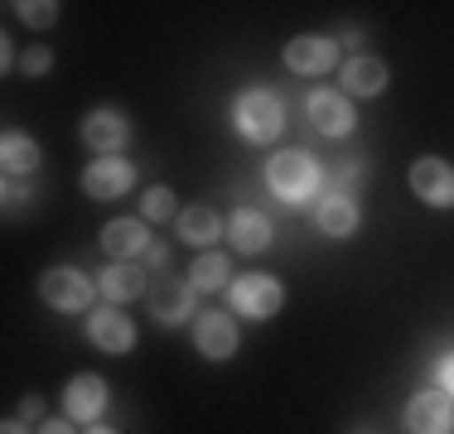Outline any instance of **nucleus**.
<instances>
[{"instance_id": "8", "label": "nucleus", "mask_w": 454, "mask_h": 434, "mask_svg": "<svg viewBox=\"0 0 454 434\" xmlns=\"http://www.w3.org/2000/svg\"><path fill=\"white\" fill-rule=\"evenodd\" d=\"M193 347H199L208 362H227L237 353V323L223 309H203L193 319Z\"/></svg>"}, {"instance_id": "21", "label": "nucleus", "mask_w": 454, "mask_h": 434, "mask_svg": "<svg viewBox=\"0 0 454 434\" xmlns=\"http://www.w3.org/2000/svg\"><path fill=\"white\" fill-rule=\"evenodd\" d=\"M0 165H5V179H20V174H35L39 169V145L20 130H5L0 140Z\"/></svg>"}, {"instance_id": "17", "label": "nucleus", "mask_w": 454, "mask_h": 434, "mask_svg": "<svg viewBox=\"0 0 454 434\" xmlns=\"http://www.w3.org/2000/svg\"><path fill=\"white\" fill-rule=\"evenodd\" d=\"M227 236H232V246L242 256H256L271 246V222H266L256 208H237L232 217H227Z\"/></svg>"}, {"instance_id": "11", "label": "nucleus", "mask_w": 454, "mask_h": 434, "mask_svg": "<svg viewBox=\"0 0 454 434\" xmlns=\"http://www.w3.org/2000/svg\"><path fill=\"white\" fill-rule=\"evenodd\" d=\"M82 140H88L97 155H116V150L131 140V121H126L116 106H97V112L82 116Z\"/></svg>"}, {"instance_id": "3", "label": "nucleus", "mask_w": 454, "mask_h": 434, "mask_svg": "<svg viewBox=\"0 0 454 434\" xmlns=\"http://www.w3.org/2000/svg\"><path fill=\"white\" fill-rule=\"evenodd\" d=\"M227 304H232V314H242V319H276L280 304H286V285H280L276 275H242L227 285Z\"/></svg>"}, {"instance_id": "7", "label": "nucleus", "mask_w": 454, "mask_h": 434, "mask_svg": "<svg viewBox=\"0 0 454 434\" xmlns=\"http://www.w3.org/2000/svg\"><path fill=\"white\" fill-rule=\"evenodd\" d=\"M131 183H136V165L121 155H97L82 169V193L88 198H121V193H131Z\"/></svg>"}, {"instance_id": "29", "label": "nucleus", "mask_w": 454, "mask_h": 434, "mask_svg": "<svg viewBox=\"0 0 454 434\" xmlns=\"http://www.w3.org/2000/svg\"><path fill=\"white\" fill-rule=\"evenodd\" d=\"M0 434H29V430H25V420H5V425H0Z\"/></svg>"}, {"instance_id": "9", "label": "nucleus", "mask_w": 454, "mask_h": 434, "mask_svg": "<svg viewBox=\"0 0 454 434\" xmlns=\"http://www.w3.org/2000/svg\"><path fill=\"white\" fill-rule=\"evenodd\" d=\"M309 126L319 130V136H348L353 126H358V116H353V102L343 92H333V87H319V92H309Z\"/></svg>"}, {"instance_id": "28", "label": "nucleus", "mask_w": 454, "mask_h": 434, "mask_svg": "<svg viewBox=\"0 0 454 434\" xmlns=\"http://www.w3.org/2000/svg\"><path fill=\"white\" fill-rule=\"evenodd\" d=\"M39 434H73V420H44Z\"/></svg>"}, {"instance_id": "23", "label": "nucleus", "mask_w": 454, "mask_h": 434, "mask_svg": "<svg viewBox=\"0 0 454 434\" xmlns=\"http://www.w3.org/2000/svg\"><path fill=\"white\" fill-rule=\"evenodd\" d=\"M140 213H145V222H179V213H175V189H165V183L145 189Z\"/></svg>"}, {"instance_id": "5", "label": "nucleus", "mask_w": 454, "mask_h": 434, "mask_svg": "<svg viewBox=\"0 0 454 434\" xmlns=\"http://www.w3.org/2000/svg\"><path fill=\"white\" fill-rule=\"evenodd\" d=\"M411 193L426 208H454V165H445L440 155H420L411 165Z\"/></svg>"}, {"instance_id": "19", "label": "nucleus", "mask_w": 454, "mask_h": 434, "mask_svg": "<svg viewBox=\"0 0 454 434\" xmlns=\"http://www.w3.org/2000/svg\"><path fill=\"white\" fill-rule=\"evenodd\" d=\"M343 87H348L353 97H377V92H387V63L372 58V53L348 58V63H343Z\"/></svg>"}, {"instance_id": "2", "label": "nucleus", "mask_w": 454, "mask_h": 434, "mask_svg": "<svg viewBox=\"0 0 454 434\" xmlns=\"http://www.w3.org/2000/svg\"><path fill=\"white\" fill-rule=\"evenodd\" d=\"M266 189L286 203L315 198V189H319L315 155H305V150H280V155H271V165H266Z\"/></svg>"}, {"instance_id": "20", "label": "nucleus", "mask_w": 454, "mask_h": 434, "mask_svg": "<svg viewBox=\"0 0 454 434\" xmlns=\"http://www.w3.org/2000/svg\"><path fill=\"white\" fill-rule=\"evenodd\" d=\"M179 236L189 246H208V242H218L223 236V217L208 208V203H193V208H184V217H179Z\"/></svg>"}, {"instance_id": "1", "label": "nucleus", "mask_w": 454, "mask_h": 434, "mask_svg": "<svg viewBox=\"0 0 454 434\" xmlns=\"http://www.w3.org/2000/svg\"><path fill=\"white\" fill-rule=\"evenodd\" d=\"M232 121H237V130H242V140L266 145V140H276L280 126H286V106H280V97L266 92V87H247V92L232 102Z\"/></svg>"}, {"instance_id": "14", "label": "nucleus", "mask_w": 454, "mask_h": 434, "mask_svg": "<svg viewBox=\"0 0 454 434\" xmlns=\"http://www.w3.org/2000/svg\"><path fill=\"white\" fill-rule=\"evenodd\" d=\"M333 63H339V43L333 39H324V35H300V39H290L286 43V68L290 73H329Z\"/></svg>"}, {"instance_id": "4", "label": "nucleus", "mask_w": 454, "mask_h": 434, "mask_svg": "<svg viewBox=\"0 0 454 434\" xmlns=\"http://www.w3.org/2000/svg\"><path fill=\"white\" fill-rule=\"evenodd\" d=\"M39 295H44L49 309H63V314H78L92 304V280L82 275L78 266H49L39 275Z\"/></svg>"}, {"instance_id": "25", "label": "nucleus", "mask_w": 454, "mask_h": 434, "mask_svg": "<svg viewBox=\"0 0 454 434\" xmlns=\"http://www.w3.org/2000/svg\"><path fill=\"white\" fill-rule=\"evenodd\" d=\"M49 68H53V49H44V43L20 53V73H25V78H39V73H49Z\"/></svg>"}, {"instance_id": "26", "label": "nucleus", "mask_w": 454, "mask_h": 434, "mask_svg": "<svg viewBox=\"0 0 454 434\" xmlns=\"http://www.w3.org/2000/svg\"><path fill=\"white\" fill-rule=\"evenodd\" d=\"M39 415H44V400H39V396L20 400V420H39Z\"/></svg>"}, {"instance_id": "27", "label": "nucleus", "mask_w": 454, "mask_h": 434, "mask_svg": "<svg viewBox=\"0 0 454 434\" xmlns=\"http://www.w3.org/2000/svg\"><path fill=\"white\" fill-rule=\"evenodd\" d=\"M440 386H445V396H454V353L440 362Z\"/></svg>"}, {"instance_id": "6", "label": "nucleus", "mask_w": 454, "mask_h": 434, "mask_svg": "<svg viewBox=\"0 0 454 434\" xmlns=\"http://www.w3.org/2000/svg\"><path fill=\"white\" fill-rule=\"evenodd\" d=\"M402 425L406 434H450L454 425V406L445 391H416L402 410Z\"/></svg>"}, {"instance_id": "13", "label": "nucleus", "mask_w": 454, "mask_h": 434, "mask_svg": "<svg viewBox=\"0 0 454 434\" xmlns=\"http://www.w3.org/2000/svg\"><path fill=\"white\" fill-rule=\"evenodd\" d=\"M88 338L102 347V353H131L136 347V323L126 319L116 304H102V309H92V319H88Z\"/></svg>"}, {"instance_id": "15", "label": "nucleus", "mask_w": 454, "mask_h": 434, "mask_svg": "<svg viewBox=\"0 0 454 434\" xmlns=\"http://www.w3.org/2000/svg\"><path fill=\"white\" fill-rule=\"evenodd\" d=\"M150 314H155V323H165V329L193 319V285H184V280H160V285H150Z\"/></svg>"}, {"instance_id": "18", "label": "nucleus", "mask_w": 454, "mask_h": 434, "mask_svg": "<svg viewBox=\"0 0 454 434\" xmlns=\"http://www.w3.org/2000/svg\"><path fill=\"white\" fill-rule=\"evenodd\" d=\"M315 222H319V232L324 236H353L358 232V203L348 198V193H329V198L315 208Z\"/></svg>"}, {"instance_id": "22", "label": "nucleus", "mask_w": 454, "mask_h": 434, "mask_svg": "<svg viewBox=\"0 0 454 434\" xmlns=\"http://www.w3.org/2000/svg\"><path fill=\"white\" fill-rule=\"evenodd\" d=\"M227 280H232V266H227V256L223 252H203V256H193V266H189V285L193 290H203V295H213V290H223Z\"/></svg>"}, {"instance_id": "16", "label": "nucleus", "mask_w": 454, "mask_h": 434, "mask_svg": "<svg viewBox=\"0 0 454 434\" xmlns=\"http://www.w3.org/2000/svg\"><path fill=\"white\" fill-rule=\"evenodd\" d=\"M97 290H102L112 304H131L145 295V270L136 260H106V270L97 275Z\"/></svg>"}, {"instance_id": "10", "label": "nucleus", "mask_w": 454, "mask_h": 434, "mask_svg": "<svg viewBox=\"0 0 454 434\" xmlns=\"http://www.w3.org/2000/svg\"><path fill=\"white\" fill-rule=\"evenodd\" d=\"M106 400H112V391H106L102 376H97V372H78L68 382V391H63V415L92 425V420L106 410Z\"/></svg>"}, {"instance_id": "30", "label": "nucleus", "mask_w": 454, "mask_h": 434, "mask_svg": "<svg viewBox=\"0 0 454 434\" xmlns=\"http://www.w3.org/2000/svg\"><path fill=\"white\" fill-rule=\"evenodd\" d=\"M88 434H116V430H106V425H92Z\"/></svg>"}, {"instance_id": "24", "label": "nucleus", "mask_w": 454, "mask_h": 434, "mask_svg": "<svg viewBox=\"0 0 454 434\" xmlns=\"http://www.w3.org/2000/svg\"><path fill=\"white\" fill-rule=\"evenodd\" d=\"M10 10L35 29H49L53 19H59V5H53V0H25V5H10Z\"/></svg>"}, {"instance_id": "12", "label": "nucleus", "mask_w": 454, "mask_h": 434, "mask_svg": "<svg viewBox=\"0 0 454 434\" xmlns=\"http://www.w3.org/2000/svg\"><path fill=\"white\" fill-rule=\"evenodd\" d=\"M102 246H106V256H116V260H136L155 246V236H150L145 217H112V222L102 227Z\"/></svg>"}]
</instances>
